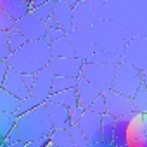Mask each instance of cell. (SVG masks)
Here are the masks:
<instances>
[{
  "instance_id": "cell-1",
  "label": "cell",
  "mask_w": 147,
  "mask_h": 147,
  "mask_svg": "<svg viewBox=\"0 0 147 147\" xmlns=\"http://www.w3.org/2000/svg\"><path fill=\"white\" fill-rule=\"evenodd\" d=\"M52 61L50 43L47 40L28 42L23 49L14 52L7 61L11 69L21 75H36L42 69L49 67Z\"/></svg>"
},
{
  "instance_id": "cell-13",
  "label": "cell",
  "mask_w": 147,
  "mask_h": 147,
  "mask_svg": "<svg viewBox=\"0 0 147 147\" xmlns=\"http://www.w3.org/2000/svg\"><path fill=\"white\" fill-rule=\"evenodd\" d=\"M130 147H147V114H135L128 130Z\"/></svg>"
},
{
  "instance_id": "cell-37",
  "label": "cell",
  "mask_w": 147,
  "mask_h": 147,
  "mask_svg": "<svg viewBox=\"0 0 147 147\" xmlns=\"http://www.w3.org/2000/svg\"><path fill=\"white\" fill-rule=\"evenodd\" d=\"M88 111H92V113H97V114H100V116H104V114H107V104H106V95L104 94H100L97 99H95V102L90 106V109Z\"/></svg>"
},
{
  "instance_id": "cell-44",
  "label": "cell",
  "mask_w": 147,
  "mask_h": 147,
  "mask_svg": "<svg viewBox=\"0 0 147 147\" xmlns=\"http://www.w3.org/2000/svg\"><path fill=\"white\" fill-rule=\"evenodd\" d=\"M144 85H145V87H147V71H145V73H144Z\"/></svg>"
},
{
  "instance_id": "cell-31",
  "label": "cell",
  "mask_w": 147,
  "mask_h": 147,
  "mask_svg": "<svg viewBox=\"0 0 147 147\" xmlns=\"http://www.w3.org/2000/svg\"><path fill=\"white\" fill-rule=\"evenodd\" d=\"M133 104H135L137 114H147V87L145 85H142L137 95L133 97Z\"/></svg>"
},
{
  "instance_id": "cell-3",
  "label": "cell",
  "mask_w": 147,
  "mask_h": 147,
  "mask_svg": "<svg viewBox=\"0 0 147 147\" xmlns=\"http://www.w3.org/2000/svg\"><path fill=\"white\" fill-rule=\"evenodd\" d=\"M142 85H144V73L140 69H137L135 66H131L130 62L123 61L118 66L113 90L121 94V95H126V97L133 99Z\"/></svg>"
},
{
  "instance_id": "cell-5",
  "label": "cell",
  "mask_w": 147,
  "mask_h": 147,
  "mask_svg": "<svg viewBox=\"0 0 147 147\" xmlns=\"http://www.w3.org/2000/svg\"><path fill=\"white\" fill-rule=\"evenodd\" d=\"M94 33H95V42H97V49L100 43H111V54L119 55L123 59V54L126 50V43L121 36V33L118 31V28H114V24H111L109 21L106 23H95L94 26Z\"/></svg>"
},
{
  "instance_id": "cell-16",
  "label": "cell",
  "mask_w": 147,
  "mask_h": 147,
  "mask_svg": "<svg viewBox=\"0 0 147 147\" xmlns=\"http://www.w3.org/2000/svg\"><path fill=\"white\" fill-rule=\"evenodd\" d=\"M76 94H78V104L85 109V111H88L90 109V106L95 102V99L100 95V92L82 75L80 78H78V87H76Z\"/></svg>"
},
{
  "instance_id": "cell-45",
  "label": "cell",
  "mask_w": 147,
  "mask_h": 147,
  "mask_svg": "<svg viewBox=\"0 0 147 147\" xmlns=\"http://www.w3.org/2000/svg\"><path fill=\"white\" fill-rule=\"evenodd\" d=\"M125 147H130V145H128V144H126V145H125Z\"/></svg>"
},
{
  "instance_id": "cell-4",
  "label": "cell",
  "mask_w": 147,
  "mask_h": 147,
  "mask_svg": "<svg viewBox=\"0 0 147 147\" xmlns=\"http://www.w3.org/2000/svg\"><path fill=\"white\" fill-rule=\"evenodd\" d=\"M118 66H106V64H90V62H85L83 64V76L100 94H107V92L113 90Z\"/></svg>"
},
{
  "instance_id": "cell-36",
  "label": "cell",
  "mask_w": 147,
  "mask_h": 147,
  "mask_svg": "<svg viewBox=\"0 0 147 147\" xmlns=\"http://www.w3.org/2000/svg\"><path fill=\"white\" fill-rule=\"evenodd\" d=\"M16 28H18V21L14 18H11L9 14L0 11V31H7L9 33V31H12Z\"/></svg>"
},
{
  "instance_id": "cell-14",
  "label": "cell",
  "mask_w": 147,
  "mask_h": 147,
  "mask_svg": "<svg viewBox=\"0 0 147 147\" xmlns=\"http://www.w3.org/2000/svg\"><path fill=\"white\" fill-rule=\"evenodd\" d=\"M0 88L7 90L9 94H12L14 97L21 99V100H24V99H28V97L31 95V90L28 88V85H26V82H24V75L16 73V71H12V69H11V73H9V76L5 78V82L0 85Z\"/></svg>"
},
{
  "instance_id": "cell-23",
  "label": "cell",
  "mask_w": 147,
  "mask_h": 147,
  "mask_svg": "<svg viewBox=\"0 0 147 147\" xmlns=\"http://www.w3.org/2000/svg\"><path fill=\"white\" fill-rule=\"evenodd\" d=\"M49 102L54 104H61L67 109L78 106V94L76 90H66V92H59V94H52V97L49 99Z\"/></svg>"
},
{
  "instance_id": "cell-15",
  "label": "cell",
  "mask_w": 147,
  "mask_h": 147,
  "mask_svg": "<svg viewBox=\"0 0 147 147\" xmlns=\"http://www.w3.org/2000/svg\"><path fill=\"white\" fill-rule=\"evenodd\" d=\"M73 26L75 30H88L95 26L94 12L88 2H78L76 7L73 9Z\"/></svg>"
},
{
  "instance_id": "cell-35",
  "label": "cell",
  "mask_w": 147,
  "mask_h": 147,
  "mask_svg": "<svg viewBox=\"0 0 147 147\" xmlns=\"http://www.w3.org/2000/svg\"><path fill=\"white\" fill-rule=\"evenodd\" d=\"M69 135L73 138V144H75V147H87L88 145V140L85 137V133L82 131V128L78 125H73L69 128Z\"/></svg>"
},
{
  "instance_id": "cell-10",
  "label": "cell",
  "mask_w": 147,
  "mask_h": 147,
  "mask_svg": "<svg viewBox=\"0 0 147 147\" xmlns=\"http://www.w3.org/2000/svg\"><path fill=\"white\" fill-rule=\"evenodd\" d=\"M18 30L23 33V36L28 42H38V40H45L47 36V23L40 21L35 14H28L23 19L18 21Z\"/></svg>"
},
{
  "instance_id": "cell-26",
  "label": "cell",
  "mask_w": 147,
  "mask_h": 147,
  "mask_svg": "<svg viewBox=\"0 0 147 147\" xmlns=\"http://www.w3.org/2000/svg\"><path fill=\"white\" fill-rule=\"evenodd\" d=\"M116 119L111 114H104L102 116V142L106 144H113L114 138V130H116Z\"/></svg>"
},
{
  "instance_id": "cell-28",
  "label": "cell",
  "mask_w": 147,
  "mask_h": 147,
  "mask_svg": "<svg viewBox=\"0 0 147 147\" xmlns=\"http://www.w3.org/2000/svg\"><path fill=\"white\" fill-rule=\"evenodd\" d=\"M64 36H66V33L61 30V26H59V23L55 21V18L49 19V21H47V36H45V40H47L49 43H54V42H57V40H61V38H64Z\"/></svg>"
},
{
  "instance_id": "cell-33",
  "label": "cell",
  "mask_w": 147,
  "mask_h": 147,
  "mask_svg": "<svg viewBox=\"0 0 147 147\" xmlns=\"http://www.w3.org/2000/svg\"><path fill=\"white\" fill-rule=\"evenodd\" d=\"M42 104H43V102H42V100H38L35 95H30L28 99L21 100V106H19L18 116H23V114H28V113H31V111H35L36 107H40Z\"/></svg>"
},
{
  "instance_id": "cell-38",
  "label": "cell",
  "mask_w": 147,
  "mask_h": 147,
  "mask_svg": "<svg viewBox=\"0 0 147 147\" xmlns=\"http://www.w3.org/2000/svg\"><path fill=\"white\" fill-rule=\"evenodd\" d=\"M69 114H71V125H78L82 121L83 114H85V109L78 104V106H75V107L69 109Z\"/></svg>"
},
{
  "instance_id": "cell-24",
  "label": "cell",
  "mask_w": 147,
  "mask_h": 147,
  "mask_svg": "<svg viewBox=\"0 0 147 147\" xmlns=\"http://www.w3.org/2000/svg\"><path fill=\"white\" fill-rule=\"evenodd\" d=\"M18 114H9V113H0V137L2 142L9 137V133L16 128L18 125Z\"/></svg>"
},
{
  "instance_id": "cell-34",
  "label": "cell",
  "mask_w": 147,
  "mask_h": 147,
  "mask_svg": "<svg viewBox=\"0 0 147 147\" xmlns=\"http://www.w3.org/2000/svg\"><path fill=\"white\" fill-rule=\"evenodd\" d=\"M12 55L11 43H9V33L0 31V61H9Z\"/></svg>"
},
{
  "instance_id": "cell-18",
  "label": "cell",
  "mask_w": 147,
  "mask_h": 147,
  "mask_svg": "<svg viewBox=\"0 0 147 147\" xmlns=\"http://www.w3.org/2000/svg\"><path fill=\"white\" fill-rule=\"evenodd\" d=\"M54 18L59 23L61 30L69 35L71 31H75L73 26V7L69 5L67 0H57L55 2V11H54Z\"/></svg>"
},
{
  "instance_id": "cell-2",
  "label": "cell",
  "mask_w": 147,
  "mask_h": 147,
  "mask_svg": "<svg viewBox=\"0 0 147 147\" xmlns=\"http://www.w3.org/2000/svg\"><path fill=\"white\" fill-rule=\"evenodd\" d=\"M16 128L19 130L21 140L24 144L33 142V140H40V138H45V137H50L55 131V128H54V125L50 121L49 111H47V104H42L35 111L19 116Z\"/></svg>"
},
{
  "instance_id": "cell-11",
  "label": "cell",
  "mask_w": 147,
  "mask_h": 147,
  "mask_svg": "<svg viewBox=\"0 0 147 147\" xmlns=\"http://www.w3.org/2000/svg\"><path fill=\"white\" fill-rule=\"evenodd\" d=\"M54 82H55V75L50 67L42 69L40 73L35 75V83H33V90L31 95H35L38 100H42L43 104L49 102V99L54 94Z\"/></svg>"
},
{
  "instance_id": "cell-22",
  "label": "cell",
  "mask_w": 147,
  "mask_h": 147,
  "mask_svg": "<svg viewBox=\"0 0 147 147\" xmlns=\"http://www.w3.org/2000/svg\"><path fill=\"white\" fill-rule=\"evenodd\" d=\"M21 106V99L14 97L7 90L0 88V113H9V114H18Z\"/></svg>"
},
{
  "instance_id": "cell-30",
  "label": "cell",
  "mask_w": 147,
  "mask_h": 147,
  "mask_svg": "<svg viewBox=\"0 0 147 147\" xmlns=\"http://www.w3.org/2000/svg\"><path fill=\"white\" fill-rule=\"evenodd\" d=\"M54 11H55V0H47V2H45L40 9L33 11L31 14H35L40 21L47 23L49 19H52V18H54Z\"/></svg>"
},
{
  "instance_id": "cell-8",
  "label": "cell",
  "mask_w": 147,
  "mask_h": 147,
  "mask_svg": "<svg viewBox=\"0 0 147 147\" xmlns=\"http://www.w3.org/2000/svg\"><path fill=\"white\" fill-rule=\"evenodd\" d=\"M106 95V104H107V114L114 116V118H125V116H135V104L133 99L121 95L114 90L104 94Z\"/></svg>"
},
{
  "instance_id": "cell-27",
  "label": "cell",
  "mask_w": 147,
  "mask_h": 147,
  "mask_svg": "<svg viewBox=\"0 0 147 147\" xmlns=\"http://www.w3.org/2000/svg\"><path fill=\"white\" fill-rule=\"evenodd\" d=\"M50 140L54 147H75L73 138L69 135V130H55L50 135Z\"/></svg>"
},
{
  "instance_id": "cell-43",
  "label": "cell",
  "mask_w": 147,
  "mask_h": 147,
  "mask_svg": "<svg viewBox=\"0 0 147 147\" xmlns=\"http://www.w3.org/2000/svg\"><path fill=\"white\" fill-rule=\"evenodd\" d=\"M87 147H114L113 144H106V142H99V144H88Z\"/></svg>"
},
{
  "instance_id": "cell-12",
  "label": "cell",
  "mask_w": 147,
  "mask_h": 147,
  "mask_svg": "<svg viewBox=\"0 0 147 147\" xmlns=\"http://www.w3.org/2000/svg\"><path fill=\"white\" fill-rule=\"evenodd\" d=\"M82 131L85 133L88 144H99L102 142V116L92 111H85L82 121L78 123Z\"/></svg>"
},
{
  "instance_id": "cell-20",
  "label": "cell",
  "mask_w": 147,
  "mask_h": 147,
  "mask_svg": "<svg viewBox=\"0 0 147 147\" xmlns=\"http://www.w3.org/2000/svg\"><path fill=\"white\" fill-rule=\"evenodd\" d=\"M131 118L133 116H125V118L116 119V130H114V138H113L114 147H125L128 144V130H130Z\"/></svg>"
},
{
  "instance_id": "cell-7",
  "label": "cell",
  "mask_w": 147,
  "mask_h": 147,
  "mask_svg": "<svg viewBox=\"0 0 147 147\" xmlns=\"http://www.w3.org/2000/svg\"><path fill=\"white\" fill-rule=\"evenodd\" d=\"M83 61L78 57H52L50 69L55 76L62 78H80L83 75Z\"/></svg>"
},
{
  "instance_id": "cell-39",
  "label": "cell",
  "mask_w": 147,
  "mask_h": 147,
  "mask_svg": "<svg viewBox=\"0 0 147 147\" xmlns=\"http://www.w3.org/2000/svg\"><path fill=\"white\" fill-rule=\"evenodd\" d=\"M9 73H11L9 62H7V61H0V85L5 82V78L9 76Z\"/></svg>"
},
{
  "instance_id": "cell-41",
  "label": "cell",
  "mask_w": 147,
  "mask_h": 147,
  "mask_svg": "<svg viewBox=\"0 0 147 147\" xmlns=\"http://www.w3.org/2000/svg\"><path fill=\"white\" fill-rule=\"evenodd\" d=\"M4 142H7V144H14V142H23L21 140V133H19V130L18 128H14L11 133H9V137L4 140Z\"/></svg>"
},
{
  "instance_id": "cell-32",
  "label": "cell",
  "mask_w": 147,
  "mask_h": 147,
  "mask_svg": "<svg viewBox=\"0 0 147 147\" xmlns=\"http://www.w3.org/2000/svg\"><path fill=\"white\" fill-rule=\"evenodd\" d=\"M9 43H11V50H12V54L14 52H18L19 49H23L26 43H28V40L23 36V33L16 28V30H12V31H9Z\"/></svg>"
},
{
  "instance_id": "cell-17",
  "label": "cell",
  "mask_w": 147,
  "mask_h": 147,
  "mask_svg": "<svg viewBox=\"0 0 147 147\" xmlns=\"http://www.w3.org/2000/svg\"><path fill=\"white\" fill-rule=\"evenodd\" d=\"M47 104V111L50 116V121L54 125L55 130H69L71 125V114L69 109L61 106V104H54V102H45Z\"/></svg>"
},
{
  "instance_id": "cell-6",
  "label": "cell",
  "mask_w": 147,
  "mask_h": 147,
  "mask_svg": "<svg viewBox=\"0 0 147 147\" xmlns=\"http://www.w3.org/2000/svg\"><path fill=\"white\" fill-rule=\"evenodd\" d=\"M69 42L73 43V49L76 52V57L82 59L83 62H87L99 49H97V42H95V33L94 28L88 30H75L67 35Z\"/></svg>"
},
{
  "instance_id": "cell-46",
  "label": "cell",
  "mask_w": 147,
  "mask_h": 147,
  "mask_svg": "<svg viewBox=\"0 0 147 147\" xmlns=\"http://www.w3.org/2000/svg\"><path fill=\"white\" fill-rule=\"evenodd\" d=\"M50 147H54V145H50Z\"/></svg>"
},
{
  "instance_id": "cell-42",
  "label": "cell",
  "mask_w": 147,
  "mask_h": 147,
  "mask_svg": "<svg viewBox=\"0 0 147 147\" xmlns=\"http://www.w3.org/2000/svg\"><path fill=\"white\" fill-rule=\"evenodd\" d=\"M2 147H26V144H24V142H14V144L2 142Z\"/></svg>"
},
{
  "instance_id": "cell-9",
  "label": "cell",
  "mask_w": 147,
  "mask_h": 147,
  "mask_svg": "<svg viewBox=\"0 0 147 147\" xmlns=\"http://www.w3.org/2000/svg\"><path fill=\"white\" fill-rule=\"evenodd\" d=\"M123 61L130 62L142 73L147 71V38H133L126 43Z\"/></svg>"
},
{
  "instance_id": "cell-25",
  "label": "cell",
  "mask_w": 147,
  "mask_h": 147,
  "mask_svg": "<svg viewBox=\"0 0 147 147\" xmlns=\"http://www.w3.org/2000/svg\"><path fill=\"white\" fill-rule=\"evenodd\" d=\"M87 62L90 64H106V66H118L123 62V59L119 55H114V54H109V52H102V50H97Z\"/></svg>"
},
{
  "instance_id": "cell-29",
  "label": "cell",
  "mask_w": 147,
  "mask_h": 147,
  "mask_svg": "<svg viewBox=\"0 0 147 147\" xmlns=\"http://www.w3.org/2000/svg\"><path fill=\"white\" fill-rule=\"evenodd\" d=\"M76 87H78V78H62V76H55V82H54V94L66 92V90H76Z\"/></svg>"
},
{
  "instance_id": "cell-19",
  "label": "cell",
  "mask_w": 147,
  "mask_h": 147,
  "mask_svg": "<svg viewBox=\"0 0 147 147\" xmlns=\"http://www.w3.org/2000/svg\"><path fill=\"white\" fill-rule=\"evenodd\" d=\"M0 11L9 14L16 21L23 19L24 16H28L31 12L30 2H24V0H0Z\"/></svg>"
},
{
  "instance_id": "cell-40",
  "label": "cell",
  "mask_w": 147,
  "mask_h": 147,
  "mask_svg": "<svg viewBox=\"0 0 147 147\" xmlns=\"http://www.w3.org/2000/svg\"><path fill=\"white\" fill-rule=\"evenodd\" d=\"M50 145H52L50 137H45V138L33 140V142H28V144H26V147H50Z\"/></svg>"
},
{
  "instance_id": "cell-21",
  "label": "cell",
  "mask_w": 147,
  "mask_h": 147,
  "mask_svg": "<svg viewBox=\"0 0 147 147\" xmlns=\"http://www.w3.org/2000/svg\"><path fill=\"white\" fill-rule=\"evenodd\" d=\"M50 52H52V57H76V52L73 49V43L69 42L67 35L50 43Z\"/></svg>"
}]
</instances>
